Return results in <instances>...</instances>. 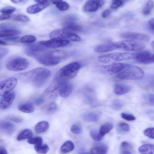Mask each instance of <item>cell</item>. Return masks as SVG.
Segmentation results:
<instances>
[{
	"label": "cell",
	"instance_id": "cell-25",
	"mask_svg": "<svg viewBox=\"0 0 154 154\" xmlns=\"http://www.w3.org/2000/svg\"><path fill=\"white\" fill-rule=\"evenodd\" d=\"M73 143L70 140L66 141L62 146L60 150L63 153H66L72 151L74 148Z\"/></svg>",
	"mask_w": 154,
	"mask_h": 154
},
{
	"label": "cell",
	"instance_id": "cell-62",
	"mask_svg": "<svg viewBox=\"0 0 154 154\" xmlns=\"http://www.w3.org/2000/svg\"><path fill=\"white\" fill-rule=\"evenodd\" d=\"M7 43L3 41L0 40V45H6Z\"/></svg>",
	"mask_w": 154,
	"mask_h": 154
},
{
	"label": "cell",
	"instance_id": "cell-38",
	"mask_svg": "<svg viewBox=\"0 0 154 154\" xmlns=\"http://www.w3.org/2000/svg\"><path fill=\"white\" fill-rule=\"evenodd\" d=\"M82 130V127L79 124H74L71 128V131L73 133L75 134H80Z\"/></svg>",
	"mask_w": 154,
	"mask_h": 154
},
{
	"label": "cell",
	"instance_id": "cell-14",
	"mask_svg": "<svg viewBox=\"0 0 154 154\" xmlns=\"http://www.w3.org/2000/svg\"><path fill=\"white\" fill-rule=\"evenodd\" d=\"M71 32L64 28L63 29L54 30L49 35V37L51 39H63L68 38L69 35Z\"/></svg>",
	"mask_w": 154,
	"mask_h": 154
},
{
	"label": "cell",
	"instance_id": "cell-48",
	"mask_svg": "<svg viewBox=\"0 0 154 154\" xmlns=\"http://www.w3.org/2000/svg\"><path fill=\"white\" fill-rule=\"evenodd\" d=\"M8 51V50L7 48H0V59L6 55Z\"/></svg>",
	"mask_w": 154,
	"mask_h": 154
},
{
	"label": "cell",
	"instance_id": "cell-55",
	"mask_svg": "<svg viewBox=\"0 0 154 154\" xmlns=\"http://www.w3.org/2000/svg\"><path fill=\"white\" fill-rule=\"evenodd\" d=\"M18 38L19 37H14L12 36L6 37L4 39L6 40L11 41L17 40L18 39Z\"/></svg>",
	"mask_w": 154,
	"mask_h": 154
},
{
	"label": "cell",
	"instance_id": "cell-16",
	"mask_svg": "<svg viewBox=\"0 0 154 154\" xmlns=\"http://www.w3.org/2000/svg\"><path fill=\"white\" fill-rule=\"evenodd\" d=\"M131 90L129 85L122 83L116 84L114 87V92L117 95H122L129 92Z\"/></svg>",
	"mask_w": 154,
	"mask_h": 154
},
{
	"label": "cell",
	"instance_id": "cell-29",
	"mask_svg": "<svg viewBox=\"0 0 154 154\" xmlns=\"http://www.w3.org/2000/svg\"><path fill=\"white\" fill-rule=\"evenodd\" d=\"M153 7V2L152 0H149L145 5L143 11V14L145 16L151 13Z\"/></svg>",
	"mask_w": 154,
	"mask_h": 154
},
{
	"label": "cell",
	"instance_id": "cell-5",
	"mask_svg": "<svg viewBox=\"0 0 154 154\" xmlns=\"http://www.w3.org/2000/svg\"><path fill=\"white\" fill-rule=\"evenodd\" d=\"M134 54L129 52H114L100 55L98 57L99 62L104 63H112L133 59Z\"/></svg>",
	"mask_w": 154,
	"mask_h": 154
},
{
	"label": "cell",
	"instance_id": "cell-30",
	"mask_svg": "<svg viewBox=\"0 0 154 154\" xmlns=\"http://www.w3.org/2000/svg\"><path fill=\"white\" fill-rule=\"evenodd\" d=\"M34 149L37 153L42 154L46 153L49 149L47 145L42 144L38 145H35Z\"/></svg>",
	"mask_w": 154,
	"mask_h": 154
},
{
	"label": "cell",
	"instance_id": "cell-6",
	"mask_svg": "<svg viewBox=\"0 0 154 154\" xmlns=\"http://www.w3.org/2000/svg\"><path fill=\"white\" fill-rule=\"evenodd\" d=\"M116 49H120L128 51H138L143 50L144 44L141 42L127 39L113 43Z\"/></svg>",
	"mask_w": 154,
	"mask_h": 154
},
{
	"label": "cell",
	"instance_id": "cell-51",
	"mask_svg": "<svg viewBox=\"0 0 154 154\" xmlns=\"http://www.w3.org/2000/svg\"><path fill=\"white\" fill-rule=\"evenodd\" d=\"M148 24L150 28L153 32L154 30V20L153 18L150 20L148 22Z\"/></svg>",
	"mask_w": 154,
	"mask_h": 154
},
{
	"label": "cell",
	"instance_id": "cell-57",
	"mask_svg": "<svg viewBox=\"0 0 154 154\" xmlns=\"http://www.w3.org/2000/svg\"><path fill=\"white\" fill-rule=\"evenodd\" d=\"M7 152L6 149L4 147H0V154H7Z\"/></svg>",
	"mask_w": 154,
	"mask_h": 154
},
{
	"label": "cell",
	"instance_id": "cell-4",
	"mask_svg": "<svg viewBox=\"0 0 154 154\" xmlns=\"http://www.w3.org/2000/svg\"><path fill=\"white\" fill-rule=\"evenodd\" d=\"M80 67V64L76 62L69 63L61 68L54 77L69 81L75 77Z\"/></svg>",
	"mask_w": 154,
	"mask_h": 154
},
{
	"label": "cell",
	"instance_id": "cell-40",
	"mask_svg": "<svg viewBox=\"0 0 154 154\" xmlns=\"http://www.w3.org/2000/svg\"><path fill=\"white\" fill-rule=\"evenodd\" d=\"M14 20L17 21L26 22L29 21V19L25 15L19 14L15 16L14 18Z\"/></svg>",
	"mask_w": 154,
	"mask_h": 154
},
{
	"label": "cell",
	"instance_id": "cell-24",
	"mask_svg": "<svg viewBox=\"0 0 154 154\" xmlns=\"http://www.w3.org/2000/svg\"><path fill=\"white\" fill-rule=\"evenodd\" d=\"M108 149V147L106 145L102 144H99L92 148L90 152L93 154H105L107 152Z\"/></svg>",
	"mask_w": 154,
	"mask_h": 154
},
{
	"label": "cell",
	"instance_id": "cell-31",
	"mask_svg": "<svg viewBox=\"0 0 154 154\" xmlns=\"http://www.w3.org/2000/svg\"><path fill=\"white\" fill-rule=\"evenodd\" d=\"M64 28L71 32L73 31L79 32L81 31L82 29V27L75 23L67 24L65 26Z\"/></svg>",
	"mask_w": 154,
	"mask_h": 154
},
{
	"label": "cell",
	"instance_id": "cell-45",
	"mask_svg": "<svg viewBox=\"0 0 154 154\" xmlns=\"http://www.w3.org/2000/svg\"><path fill=\"white\" fill-rule=\"evenodd\" d=\"M57 108V104L54 102H52L49 105L48 109V112L49 113H53L56 110Z\"/></svg>",
	"mask_w": 154,
	"mask_h": 154
},
{
	"label": "cell",
	"instance_id": "cell-8",
	"mask_svg": "<svg viewBox=\"0 0 154 154\" xmlns=\"http://www.w3.org/2000/svg\"><path fill=\"white\" fill-rule=\"evenodd\" d=\"M17 79L12 77L0 82V96H2L11 92L17 84Z\"/></svg>",
	"mask_w": 154,
	"mask_h": 154
},
{
	"label": "cell",
	"instance_id": "cell-59",
	"mask_svg": "<svg viewBox=\"0 0 154 154\" xmlns=\"http://www.w3.org/2000/svg\"><path fill=\"white\" fill-rule=\"evenodd\" d=\"M62 0H51L52 2L54 4H57V3L62 2Z\"/></svg>",
	"mask_w": 154,
	"mask_h": 154
},
{
	"label": "cell",
	"instance_id": "cell-9",
	"mask_svg": "<svg viewBox=\"0 0 154 154\" xmlns=\"http://www.w3.org/2000/svg\"><path fill=\"white\" fill-rule=\"evenodd\" d=\"M127 65L121 63H114L103 66L101 68L102 72L107 75H112L121 71Z\"/></svg>",
	"mask_w": 154,
	"mask_h": 154
},
{
	"label": "cell",
	"instance_id": "cell-36",
	"mask_svg": "<svg viewBox=\"0 0 154 154\" xmlns=\"http://www.w3.org/2000/svg\"><path fill=\"white\" fill-rule=\"evenodd\" d=\"M16 8L11 6H7L0 9V12L3 14H11L16 10Z\"/></svg>",
	"mask_w": 154,
	"mask_h": 154
},
{
	"label": "cell",
	"instance_id": "cell-49",
	"mask_svg": "<svg viewBox=\"0 0 154 154\" xmlns=\"http://www.w3.org/2000/svg\"><path fill=\"white\" fill-rule=\"evenodd\" d=\"M147 98L148 102L150 105L152 106L154 104V95L153 94H149L147 96Z\"/></svg>",
	"mask_w": 154,
	"mask_h": 154
},
{
	"label": "cell",
	"instance_id": "cell-26",
	"mask_svg": "<svg viewBox=\"0 0 154 154\" xmlns=\"http://www.w3.org/2000/svg\"><path fill=\"white\" fill-rule=\"evenodd\" d=\"M15 126L11 123L4 121H0V129L9 132H12L14 129Z\"/></svg>",
	"mask_w": 154,
	"mask_h": 154
},
{
	"label": "cell",
	"instance_id": "cell-54",
	"mask_svg": "<svg viewBox=\"0 0 154 154\" xmlns=\"http://www.w3.org/2000/svg\"><path fill=\"white\" fill-rule=\"evenodd\" d=\"M44 101V99L42 97H40L36 100L35 103L37 105H39L42 104Z\"/></svg>",
	"mask_w": 154,
	"mask_h": 154
},
{
	"label": "cell",
	"instance_id": "cell-32",
	"mask_svg": "<svg viewBox=\"0 0 154 154\" xmlns=\"http://www.w3.org/2000/svg\"><path fill=\"white\" fill-rule=\"evenodd\" d=\"M111 106L112 108L114 110L119 111L123 108L124 103L121 100L116 99L112 101Z\"/></svg>",
	"mask_w": 154,
	"mask_h": 154
},
{
	"label": "cell",
	"instance_id": "cell-7",
	"mask_svg": "<svg viewBox=\"0 0 154 154\" xmlns=\"http://www.w3.org/2000/svg\"><path fill=\"white\" fill-rule=\"evenodd\" d=\"M29 63L26 58L15 57L9 59L6 63V67L9 70L18 71L26 69Z\"/></svg>",
	"mask_w": 154,
	"mask_h": 154
},
{
	"label": "cell",
	"instance_id": "cell-61",
	"mask_svg": "<svg viewBox=\"0 0 154 154\" xmlns=\"http://www.w3.org/2000/svg\"><path fill=\"white\" fill-rule=\"evenodd\" d=\"M36 2L38 3H42L47 2L48 0H34Z\"/></svg>",
	"mask_w": 154,
	"mask_h": 154
},
{
	"label": "cell",
	"instance_id": "cell-27",
	"mask_svg": "<svg viewBox=\"0 0 154 154\" xmlns=\"http://www.w3.org/2000/svg\"><path fill=\"white\" fill-rule=\"evenodd\" d=\"M113 124L110 122L106 123L100 127L99 132L103 136L106 134L108 133L113 128Z\"/></svg>",
	"mask_w": 154,
	"mask_h": 154
},
{
	"label": "cell",
	"instance_id": "cell-18",
	"mask_svg": "<svg viewBox=\"0 0 154 154\" xmlns=\"http://www.w3.org/2000/svg\"><path fill=\"white\" fill-rule=\"evenodd\" d=\"M82 118L83 120L86 122H94L98 120L99 115L95 112L89 111L85 113L83 115Z\"/></svg>",
	"mask_w": 154,
	"mask_h": 154
},
{
	"label": "cell",
	"instance_id": "cell-58",
	"mask_svg": "<svg viewBox=\"0 0 154 154\" xmlns=\"http://www.w3.org/2000/svg\"><path fill=\"white\" fill-rule=\"evenodd\" d=\"M122 154H132L130 151L128 150H123L121 153Z\"/></svg>",
	"mask_w": 154,
	"mask_h": 154
},
{
	"label": "cell",
	"instance_id": "cell-12",
	"mask_svg": "<svg viewBox=\"0 0 154 154\" xmlns=\"http://www.w3.org/2000/svg\"><path fill=\"white\" fill-rule=\"evenodd\" d=\"M70 43V41L65 39H51L47 41H40L38 43L45 47L57 48L65 46Z\"/></svg>",
	"mask_w": 154,
	"mask_h": 154
},
{
	"label": "cell",
	"instance_id": "cell-15",
	"mask_svg": "<svg viewBox=\"0 0 154 154\" xmlns=\"http://www.w3.org/2000/svg\"><path fill=\"white\" fill-rule=\"evenodd\" d=\"M48 2L38 4L31 5L26 9V11L29 14H35L38 13L48 7L49 5Z\"/></svg>",
	"mask_w": 154,
	"mask_h": 154
},
{
	"label": "cell",
	"instance_id": "cell-47",
	"mask_svg": "<svg viewBox=\"0 0 154 154\" xmlns=\"http://www.w3.org/2000/svg\"><path fill=\"white\" fill-rule=\"evenodd\" d=\"M123 4V2L120 0H116L111 5V8L113 9H116L119 8Z\"/></svg>",
	"mask_w": 154,
	"mask_h": 154
},
{
	"label": "cell",
	"instance_id": "cell-19",
	"mask_svg": "<svg viewBox=\"0 0 154 154\" xmlns=\"http://www.w3.org/2000/svg\"><path fill=\"white\" fill-rule=\"evenodd\" d=\"M99 6L95 0H89L84 6V10L87 12H93L96 11Z\"/></svg>",
	"mask_w": 154,
	"mask_h": 154
},
{
	"label": "cell",
	"instance_id": "cell-34",
	"mask_svg": "<svg viewBox=\"0 0 154 154\" xmlns=\"http://www.w3.org/2000/svg\"><path fill=\"white\" fill-rule=\"evenodd\" d=\"M36 40L35 37L32 35H26L22 37L20 41L22 43H32Z\"/></svg>",
	"mask_w": 154,
	"mask_h": 154
},
{
	"label": "cell",
	"instance_id": "cell-2",
	"mask_svg": "<svg viewBox=\"0 0 154 154\" xmlns=\"http://www.w3.org/2000/svg\"><path fill=\"white\" fill-rule=\"evenodd\" d=\"M67 55L65 51L57 50L41 54H36L34 57L40 63L44 65L51 66L59 63Z\"/></svg>",
	"mask_w": 154,
	"mask_h": 154
},
{
	"label": "cell",
	"instance_id": "cell-44",
	"mask_svg": "<svg viewBox=\"0 0 154 154\" xmlns=\"http://www.w3.org/2000/svg\"><path fill=\"white\" fill-rule=\"evenodd\" d=\"M120 147L123 150H129V149H131L132 148L131 145L126 141L122 142L120 145Z\"/></svg>",
	"mask_w": 154,
	"mask_h": 154
},
{
	"label": "cell",
	"instance_id": "cell-23",
	"mask_svg": "<svg viewBox=\"0 0 154 154\" xmlns=\"http://www.w3.org/2000/svg\"><path fill=\"white\" fill-rule=\"evenodd\" d=\"M139 152L143 154H153L154 146L153 144H146L142 145L138 148Z\"/></svg>",
	"mask_w": 154,
	"mask_h": 154
},
{
	"label": "cell",
	"instance_id": "cell-46",
	"mask_svg": "<svg viewBox=\"0 0 154 154\" xmlns=\"http://www.w3.org/2000/svg\"><path fill=\"white\" fill-rule=\"evenodd\" d=\"M68 38L75 41H79L81 40V38L79 35L72 32L69 33Z\"/></svg>",
	"mask_w": 154,
	"mask_h": 154
},
{
	"label": "cell",
	"instance_id": "cell-13",
	"mask_svg": "<svg viewBox=\"0 0 154 154\" xmlns=\"http://www.w3.org/2000/svg\"><path fill=\"white\" fill-rule=\"evenodd\" d=\"M0 98V109L5 110L8 108L12 104L14 100L15 94L11 91Z\"/></svg>",
	"mask_w": 154,
	"mask_h": 154
},
{
	"label": "cell",
	"instance_id": "cell-35",
	"mask_svg": "<svg viewBox=\"0 0 154 154\" xmlns=\"http://www.w3.org/2000/svg\"><path fill=\"white\" fill-rule=\"evenodd\" d=\"M43 140L40 137H31L28 139L27 142L30 144L38 145L42 144Z\"/></svg>",
	"mask_w": 154,
	"mask_h": 154
},
{
	"label": "cell",
	"instance_id": "cell-20",
	"mask_svg": "<svg viewBox=\"0 0 154 154\" xmlns=\"http://www.w3.org/2000/svg\"><path fill=\"white\" fill-rule=\"evenodd\" d=\"M49 125L47 121H42L37 123L35 127V132L40 134L46 131L49 128Z\"/></svg>",
	"mask_w": 154,
	"mask_h": 154
},
{
	"label": "cell",
	"instance_id": "cell-63",
	"mask_svg": "<svg viewBox=\"0 0 154 154\" xmlns=\"http://www.w3.org/2000/svg\"><path fill=\"white\" fill-rule=\"evenodd\" d=\"M151 45L152 47L154 49V41H153L151 43Z\"/></svg>",
	"mask_w": 154,
	"mask_h": 154
},
{
	"label": "cell",
	"instance_id": "cell-28",
	"mask_svg": "<svg viewBox=\"0 0 154 154\" xmlns=\"http://www.w3.org/2000/svg\"><path fill=\"white\" fill-rule=\"evenodd\" d=\"M20 32L18 30H2L0 31V38L14 36L20 34Z\"/></svg>",
	"mask_w": 154,
	"mask_h": 154
},
{
	"label": "cell",
	"instance_id": "cell-60",
	"mask_svg": "<svg viewBox=\"0 0 154 154\" xmlns=\"http://www.w3.org/2000/svg\"><path fill=\"white\" fill-rule=\"evenodd\" d=\"M23 0H11L13 3L17 4L22 2Z\"/></svg>",
	"mask_w": 154,
	"mask_h": 154
},
{
	"label": "cell",
	"instance_id": "cell-41",
	"mask_svg": "<svg viewBox=\"0 0 154 154\" xmlns=\"http://www.w3.org/2000/svg\"><path fill=\"white\" fill-rule=\"evenodd\" d=\"M143 133L145 136L151 139H154V128H148L145 129Z\"/></svg>",
	"mask_w": 154,
	"mask_h": 154
},
{
	"label": "cell",
	"instance_id": "cell-39",
	"mask_svg": "<svg viewBox=\"0 0 154 154\" xmlns=\"http://www.w3.org/2000/svg\"><path fill=\"white\" fill-rule=\"evenodd\" d=\"M0 29L2 30H17V28L15 26L10 24L7 23L0 24Z\"/></svg>",
	"mask_w": 154,
	"mask_h": 154
},
{
	"label": "cell",
	"instance_id": "cell-56",
	"mask_svg": "<svg viewBox=\"0 0 154 154\" xmlns=\"http://www.w3.org/2000/svg\"><path fill=\"white\" fill-rule=\"evenodd\" d=\"M97 2L99 7H101L104 4V0H95Z\"/></svg>",
	"mask_w": 154,
	"mask_h": 154
},
{
	"label": "cell",
	"instance_id": "cell-11",
	"mask_svg": "<svg viewBox=\"0 0 154 154\" xmlns=\"http://www.w3.org/2000/svg\"><path fill=\"white\" fill-rule=\"evenodd\" d=\"M120 35L123 38L140 42H148L150 39V37L149 35L139 33L126 32L121 33Z\"/></svg>",
	"mask_w": 154,
	"mask_h": 154
},
{
	"label": "cell",
	"instance_id": "cell-50",
	"mask_svg": "<svg viewBox=\"0 0 154 154\" xmlns=\"http://www.w3.org/2000/svg\"><path fill=\"white\" fill-rule=\"evenodd\" d=\"M10 119L12 121L17 123L20 122L22 120L21 118L16 116H11L10 117Z\"/></svg>",
	"mask_w": 154,
	"mask_h": 154
},
{
	"label": "cell",
	"instance_id": "cell-17",
	"mask_svg": "<svg viewBox=\"0 0 154 154\" xmlns=\"http://www.w3.org/2000/svg\"><path fill=\"white\" fill-rule=\"evenodd\" d=\"M116 49L113 43H109L97 45L95 47L94 51L98 52H106L113 51Z\"/></svg>",
	"mask_w": 154,
	"mask_h": 154
},
{
	"label": "cell",
	"instance_id": "cell-21",
	"mask_svg": "<svg viewBox=\"0 0 154 154\" xmlns=\"http://www.w3.org/2000/svg\"><path fill=\"white\" fill-rule=\"evenodd\" d=\"M20 111L25 113H30L35 110V107L33 104L30 102H27L20 104L18 107Z\"/></svg>",
	"mask_w": 154,
	"mask_h": 154
},
{
	"label": "cell",
	"instance_id": "cell-53",
	"mask_svg": "<svg viewBox=\"0 0 154 154\" xmlns=\"http://www.w3.org/2000/svg\"><path fill=\"white\" fill-rule=\"evenodd\" d=\"M11 16L8 14H3L0 15V20H8L10 18Z\"/></svg>",
	"mask_w": 154,
	"mask_h": 154
},
{
	"label": "cell",
	"instance_id": "cell-33",
	"mask_svg": "<svg viewBox=\"0 0 154 154\" xmlns=\"http://www.w3.org/2000/svg\"><path fill=\"white\" fill-rule=\"evenodd\" d=\"M90 135L94 140L97 141H100L103 137L100 133L99 131L96 130H91L90 132Z\"/></svg>",
	"mask_w": 154,
	"mask_h": 154
},
{
	"label": "cell",
	"instance_id": "cell-1",
	"mask_svg": "<svg viewBox=\"0 0 154 154\" xmlns=\"http://www.w3.org/2000/svg\"><path fill=\"white\" fill-rule=\"evenodd\" d=\"M51 72L48 69L42 67L34 69L17 75L18 79L24 82H32L34 85L39 87L49 78Z\"/></svg>",
	"mask_w": 154,
	"mask_h": 154
},
{
	"label": "cell",
	"instance_id": "cell-64",
	"mask_svg": "<svg viewBox=\"0 0 154 154\" xmlns=\"http://www.w3.org/2000/svg\"><path fill=\"white\" fill-rule=\"evenodd\" d=\"M0 67H1V65H0Z\"/></svg>",
	"mask_w": 154,
	"mask_h": 154
},
{
	"label": "cell",
	"instance_id": "cell-22",
	"mask_svg": "<svg viewBox=\"0 0 154 154\" xmlns=\"http://www.w3.org/2000/svg\"><path fill=\"white\" fill-rule=\"evenodd\" d=\"M33 132L29 128L25 129L21 131L18 134L17 137L18 141H21L26 139H29L32 137Z\"/></svg>",
	"mask_w": 154,
	"mask_h": 154
},
{
	"label": "cell",
	"instance_id": "cell-37",
	"mask_svg": "<svg viewBox=\"0 0 154 154\" xmlns=\"http://www.w3.org/2000/svg\"><path fill=\"white\" fill-rule=\"evenodd\" d=\"M56 7L60 11H64L67 10L69 8V4L66 2H60L56 5Z\"/></svg>",
	"mask_w": 154,
	"mask_h": 154
},
{
	"label": "cell",
	"instance_id": "cell-42",
	"mask_svg": "<svg viewBox=\"0 0 154 154\" xmlns=\"http://www.w3.org/2000/svg\"><path fill=\"white\" fill-rule=\"evenodd\" d=\"M121 116L123 119L128 121H133L136 119L135 117L131 114L122 113L121 114Z\"/></svg>",
	"mask_w": 154,
	"mask_h": 154
},
{
	"label": "cell",
	"instance_id": "cell-52",
	"mask_svg": "<svg viewBox=\"0 0 154 154\" xmlns=\"http://www.w3.org/2000/svg\"><path fill=\"white\" fill-rule=\"evenodd\" d=\"M111 12L109 10H106L102 13L101 16L102 17L105 18L107 17L110 14Z\"/></svg>",
	"mask_w": 154,
	"mask_h": 154
},
{
	"label": "cell",
	"instance_id": "cell-3",
	"mask_svg": "<svg viewBox=\"0 0 154 154\" xmlns=\"http://www.w3.org/2000/svg\"><path fill=\"white\" fill-rule=\"evenodd\" d=\"M144 75L140 68L127 64L120 72L117 73L116 78L120 80H137L142 78Z\"/></svg>",
	"mask_w": 154,
	"mask_h": 154
},
{
	"label": "cell",
	"instance_id": "cell-10",
	"mask_svg": "<svg viewBox=\"0 0 154 154\" xmlns=\"http://www.w3.org/2000/svg\"><path fill=\"white\" fill-rule=\"evenodd\" d=\"M134 58L138 63L143 64L152 63L154 62V54L147 51H142L134 54Z\"/></svg>",
	"mask_w": 154,
	"mask_h": 154
},
{
	"label": "cell",
	"instance_id": "cell-43",
	"mask_svg": "<svg viewBox=\"0 0 154 154\" xmlns=\"http://www.w3.org/2000/svg\"><path fill=\"white\" fill-rule=\"evenodd\" d=\"M119 129L121 132H127L130 129L129 126L128 124L124 123H120L118 125Z\"/></svg>",
	"mask_w": 154,
	"mask_h": 154
}]
</instances>
